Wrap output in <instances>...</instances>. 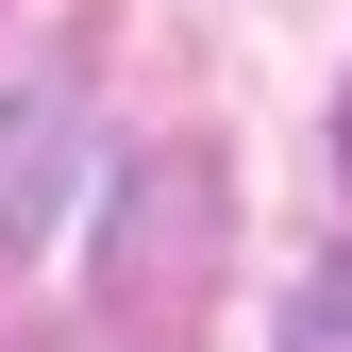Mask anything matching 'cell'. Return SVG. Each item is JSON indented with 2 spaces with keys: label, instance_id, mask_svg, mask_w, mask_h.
Returning a JSON list of instances; mask_svg holds the SVG:
<instances>
[{
  "label": "cell",
  "instance_id": "7a4b0ae2",
  "mask_svg": "<svg viewBox=\"0 0 352 352\" xmlns=\"http://www.w3.org/2000/svg\"><path fill=\"white\" fill-rule=\"evenodd\" d=\"M201 235H218V168H201V151L135 168V218L101 235V302H118V319H185V285H201Z\"/></svg>",
  "mask_w": 352,
  "mask_h": 352
},
{
  "label": "cell",
  "instance_id": "3957f363",
  "mask_svg": "<svg viewBox=\"0 0 352 352\" xmlns=\"http://www.w3.org/2000/svg\"><path fill=\"white\" fill-rule=\"evenodd\" d=\"M269 352H352V252H319V269L285 285V336Z\"/></svg>",
  "mask_w": 352,
  "mask_h": 352
},
{
  "label": "cell",
  "instance_id": "6da1fadb",
  "mask_svg": "<svg viewBox=\"0 0 352 352\" xmlns=\"http://www.w3.org/2000/svg\"><path fill=\"white\" fill-rule=\"evenodd\" d=\"M84 168H101V101H84V67H67V51H34L17 84H0V252L51 235Z\"/></svg>",
  "mask_w": 352,
  "mask_h": 352
},
{
  "label": "cell",
  "instance_id": "277c9868",
  "mask_svg": "<svg viewBox=\"0 0 352 352\" xmlns=\"http://www.w3.org/2000/svg\"><path fill=\"white\" fill-rule=\"evenodd\" d=\"M336 168H352V101H336Z\"/></svg>",
  "mask_w": 352,
  "mask_h": 352
}]
</instances>
